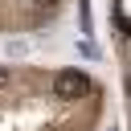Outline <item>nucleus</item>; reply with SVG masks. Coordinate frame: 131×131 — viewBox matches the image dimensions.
I'll list each match as a JSON object with an SVG mask.
<instances>
[{
	"instance_id": "obj_1",
	"label": "nucleus",
	"mask_w": 131,
	"mask_h": 131,
	"mask_svg": "<svg viewBox=\"0 0 131 131\" xmlns=\"http://www.w3.org/2000/svg\"><path fill=\"white\" fill-rule=\"evenodd\" d=\"M53 94H57V98H86V94H90V78H86L82 70H61V74L53 78Z\"/></svg>"
},
{
	"instance_id": "obj_2",
	"label": "nucleus",
	"mask_w": 131,
	"mask_h": 131,
	"mask_svg": "<svg viewBox=\"0 0 131 131\" xmlns=\"http://www.w3.org/2000/svg\"><path fill=\"white\" fill-rule=\"evenodd\" d=\"M4 86H8V70L0 66V90H4Z\"/></svg>"
},
{
	"instance_id": "obj_3",
	"label": "nucleus",
	"mask_w": 131,
	"mask_h": 131,
	"mask_svg": "<svg viewBox=\"0 0 131 131\" xmlns=\"http://www.w3.org/2000/svg\"><path fill=\"white\" fill-rule=\"evenodd\" d=\"M33 4H37V8H53L57 0H33Z\"/></svg>"
}]
</instances>
